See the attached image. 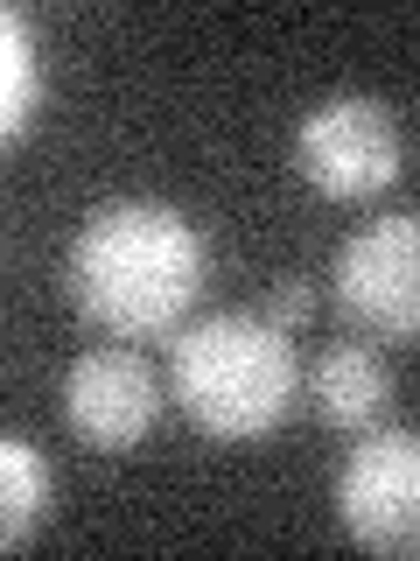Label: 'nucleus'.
Masks as SVG:
<instances>
[{"label": "nucleus", "instance_id": "f257e3e1", "mask_svg": "<svg viewBox=\"0 0 420 561\" xmlns=\"http://www.w3.org/2000/svg\"><path fill=\"white\" fill-rule=\"evenodd\" d=\"M63 280L84 323H98L105 337H168L210 288L203 225L162 197H113L78 225Z\"/></svg>", "mask_w": 420, "mask_h": 561}, {"label": "nucleus", "instance_id": "423d86ee", "mask_svg": "<svg viewBox=\"0 0 420 561\" xmlns=\"http://www.w3.org/2000/svg\"><path fill=\"white\" fill-rule=\"evenodd\" d=\"M63 421L84 449L127 456L162 421V379L133 344H98L84 358H70L63 373Z\"/></svg>", "mask_w": 420, "mask_h": 561}, {"label": "nucleus", "instance_id": "6e6552de", "mask_svg": "<svg viewBox=\"0 0 420 561\" xmlns=\"http://www.w3.org/2000/svg\"><path fill=\"white\" fill-rule=\"evenodd\" d=\"M57 478H49V456L28 435L0 443V548H28V534L49 519Z\"/></svg>", "mask_w": 420, "mask_h": 561}, {"label": "nucleus", "instance_id": "39448f33", "mask_svg": "<svg viewBox=\"0 0 420 561\" xmlns=\"http://www.w3.org/2000/svg\"><path fill=\"white\" fill-rule=\"evenodd\" d=\"M407 162V140H399L393 105L372 92H337L323 99L294 134V169L308 175L323 197H372L385 190Z\"/></svg>", "mask_w": 420, "mask_h": 561}, {"label": "nucleus", "instance_id": "20e7f679", "mask_svg": "<svg viewBox=\"0 0 420 561\" xmlns=\"http://www.w3.org/2000/svg\"><path fill=\"white\" fill-rule=\"evenodd\" d=\"M343 534L364 554H420V428H364L337 470Z\"/></svg>", "mask_w": 420, "mask_h": 561}, {"label": "nucleus", "instance_id": "0eeeda50", "mask_svg": "<svg viewBox=\"0 0 420 561\" xmlns=\"http://www.w3.org/2000/svg\"><path fill=\"white\" fill-rule=\"evenodd\" d=\"M308 408L329 421V428H378L385 408H393V373L372 344H329L323 358L308 365Z\"/></svg>", "mask_w": 420, "mask_h": 561}, {"label": "nucleus", "instance_id": "7ed1b4c3", "mask_svg": "<svg viewBox=\"0 0 420 561\" xmlns=\"http://www.w3.org/2000/svg\"><path fill=\"white\" fill-rule=\"evenodd\" d=\"M337 309L364 337H420V210H385L337 245Z\"/></svg>", "mask_w": 420, "mask_h": 561}, {"label": "nucleus", "instance_id": "9d476101", "mask_svg": "<svg viewBox=\"0 0 420 561\" xmlns=\"http://www.w3.org/2000/svg\"><path fill=\"white\" fill-rule=\"evenodd\" d=\"M259 316H273V323H280V330H302V323H308V316H315V288H308V280H302V274H288V280H273V288H267V309H259Z\"/></svg>", "mask_w": 420, "mask_h": 561}, {"label": "nucleus", "instance_id": "f03ea898", "mask_svg": "<svg viewBox=\"0 0 420 561\" xmlns=\"http://www.w3.org/2000/svg\"><path fill=\"white\" fill-rule=\"evenodd\" d=\"M168 386L183 414L218 443H253L280 428V414L302 393V358L288 330L259 309H218L175 337L168 351Z\"/></svg>", "mask_w": 420, "mask_h": 561}, {"label": "nucleus", "instance_id": "1a4fd4ad", "mask_svg": "<svg viewBox=\"0 0 420 561\" xmlns=\"http://www.w3.org/2000/svg\"><path fill=\"white\" fill-rule=\"evenodd\" d=\"M43 113V57L22 8H0V134L22 140Z\"/></svg>", "mask_w": 420, "mask_h": 561}]
</instances>
